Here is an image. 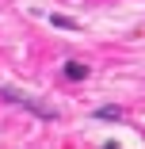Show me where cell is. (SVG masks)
I'll use <instances>...</instances> for the list:
<instances>
[{
    "instance_id": "obj_1",
    "label": "cell",
    "mask_w": 145,
    "mask_h": 149,
    "mask_svg": "<svg viewBox=\"0 0 145 149\" xmlns=\"http://www.w3.org/2000/svg\"><path fill=\"white\" fill-rule=\"evenodd\" d=\"M4 100H12V103H23L27 111H35V115H42V118H53V115H57L53 107H42V103H35L31 96H23V92H15V88H4Z\"/></svg>"
},
{
    "instance_id": "obj_2",
    "label": "cell",
    "mask_w": 145,
    "mask_h": 149,
    "mask_svg": "<svg viewBox=\"0 0 145 149\" xmlns=\"http://www.w3.org/2000/svg\"><path fill=\"white\" fill-rule=\"evenodd\" d=\"M65 77H69V80H84V77H88V65H80V61H69V65H65Z\"/></svg>"
},
{
    "instance_id": "obj_3",
    "label": "cell",
    "mask_w": 145,
    "mask_h": 149,
    "mask_svg": "<svg viewBox=\"0 0 145 149\" xmlns=\"http://www.w3.org/2000/svg\"><path fill=\"white\" fill-rule=\"evenodd\" d=\"M96 118H119V107H99Z\"/></svg>"
}]
</instances>
